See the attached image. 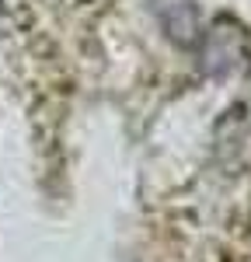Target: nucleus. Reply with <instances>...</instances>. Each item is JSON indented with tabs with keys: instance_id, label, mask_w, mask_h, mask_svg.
Wrapping results in <instances>:
<instances>
[{
	"instance_id": "1",
	"label": "nucleus",
	"mask_w": 251,
	"mask_h": 262,
	"mask_svg": "<svg viewBox=\"0 0 251 262\" xmlns=\"http://www.w3.org/2000/svg\"><path fill=\"white\" fill-rule=\"evenodd\" d=\"M171 4H174V7L154 0V14L161 18V25H164V32L171 35V39L182 42V46H188V42L195 39V28H199L195 4H192V0H171Z\"/></svg>"
}]
</instances>
